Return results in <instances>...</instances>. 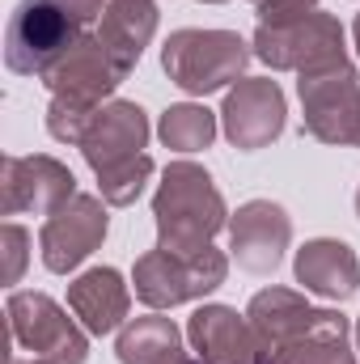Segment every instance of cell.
Here are the masks:
<instances>
[{"mask_svg":"<svg viewBox=\"0 0 360 364\" xmlns=\"http://www.w3.org/2000/svg\"><path fill=\"white\" fill-rule=\"evenodd\" d=\"M157 246L170 255H199L229 225V208L212 174L195 161H170L153 195Z\"/></svg>","mask_w":360,"mask_h":364,"instance_id":"1","label":"cell"},{"mask_svg":"<svg viewBox=\"0 0 360 364\" xmlns=\"http://www.w3.org/2000/svg\"><path fill=\"white\" fill-rule=\"evenodd\" d=\"M255 47L238 30H174L162 47L166 77L191 97H208L242 81Z\"/></svg>","mask_w":360,"mask_h":364,"instance_id":"2","label":"cell"},{"mask_svg":"<svg viewBox=\"0 0 360 364\" xmlns=\"http://www.w3.org/2000/svg\"><path fill=\"white\" fill-rule=\"evenodd\" d=\"M9 314V356L43 364H85L90 360V331L68 318L64 305H55L47 292L13 288L4 301Z\"/></svg>","mask_w":360,"mask_h":364,"instance_id":"3","label":"cell"},{"mask_svg":"<svg viewBox=\"0 0 360 364\" xmlns=\"http://www.w3.org/2000/svg\"><path fill=\"white\" fill-rule=\"evenodd\" d=\"M81 43V21L60 0H17L4 26V68L17 77H47Z\"/></svg>","mask_w":360,"mask_h":364,"instance_id":"4","label":"cell"},{"mask_svg":"<svg viewBox=\"0 0 360 364\" xmlns=\"http://www.w3.org/2000/svg\"><path fill=\"white\" fill-rule=\"evenodd\" d=\"M229 275V259L208 246L199 255H170V250H144L132 267V288L149 309H174L203 301L208 292H216Z\"/></svg>","mask_w":360,"mask_h":364,"instance_id":"5","label":"cell"},{"mask_svg":"<svg viewBox=\"0 0 360 364\" xmlns=\"http://www.w3.org/2000/svg\"><path fill=\"white\" fill-rule=\"evenodd\" d=\"M297 93L305 110V132L322 144H352L360 136V73L356 64L331 60L297 73Z\"/></svg>","mask_w":360,"mask_h":364,"instance_id":"6","label":"cell"},{"mask_svg":"<svg viewBox=\"0 0 360 364\" xmlns=\"http://www.w3.org/2000/svg\"><path fill=\"white\" fill-rule=\"evenodd\" d=\"M255 60H263L271 73H305L314 64H331L348 55V38L335 13L318 9L314 17L297 21V26H259L255 30Z\"/></svg>","mask_w":360,"mask_h":364,"instance_id":"7","label":"cell"},{"mask_svg":"<svg viewBox=\"0 0 360 364\" xmlns=\"http://www.w3.org/2000/svg\"><path fill=\"white\" fill-rule=\"evenodd\" d=\"M77 195H81L77 174L47 153H30V157L9 153L0 166V212L4 216H51L64 203H73Z\"/></svg>","mask_w":360,"mask_h":364,"instance_id":"8","label":"cell"},{"mask_svg":"<svg viewBox=\"0 0 360 364\" xmlns=\"http://www.w3.org/2000/svg\"><path fill=\"white\" fill-rule=\"evenodd\" d=\"M284 90L271 77H242L238 85L225 90V106H221V127L225 140L242 153H259L271 140L284 136Z\"/></svg>","mask_w":360,"mask_h":364,"instance_id":"9","label":"cell"},{"mask_svg":"<svg viewBox=\"0 0 360 364\" xmlns=\"http://www.w3.org/2000/svg\"><path fill=\"white\" fill-rule=\"evenodd\" d=\"M106 225H110V216H106V199L102 195H77L73 203L51 212L43 220V233H38L43 267L55 275L77 272L106 242Z\"/></svg>","mask_w":360,"mask_h":364,"instance_id":"10","label":"cell"},{"mask_svg":"<svg viewBox=\"0 0 360 364\" xmlns=\"http://www.w3.org/2000/svg\"><path fill=\"white\" fill-rule=\"evenodd\" d=\"M132 73L106 51V43L97 34H81V43L43 77L51 97H64L73 106H85V110H97L106 106V97L119 90Z\"/></svg>","mask_w":360,"mask_h":364,"instance_id":"11","label":"cell"},{"mask_svg":"<svg viewBox=\"0 0 360 364\" xmlns=\"http://www.w3.org/2000/svg\"><path fill=\"white\" fill-rule=\"evenodd\" d=\"M292 242V220L271 199H246L229 216V255L250 275H268L284 263V250Z\"/></svg>","mask_w":360,"mask_h":364,"instance_id":"12","label":"cell"},{"mask_svg":"<svg viewBox=\"0 0 360 364\" xmlns=\"http://www.w3.org/2000/svg\"><path fill=\"white\" fill-rule=\"evenodd\" d=\"M186 339L199 364H263L246 314L233 305H199L186 322Z\"/></svg>","mask_w":360,"mask_h":364,"instance_id":"13","label":"cell"},{"mask_svg":"<svg viewBox=\"0 0 360 364\" xmlns=\"http://www.w3.org/2000/svg\"><path fill=\"white\" fill-rule=\"evenodd\" d=\"M149 144V114L136 102H106L97 114L90 119L85 136H81V157L90 161L93 174L140 157Z\"/></svg>","mask_w":360,"mask_h":364,"instance_id":"14","label":"cell"},{"mask_svg":"<svg viewBox=\"0 0 360 364\" xmlns=\"http://www.w3.org/2000/svg\"><path fill=\"white\" fill-rule=\"evenodd\" d=\"M292 275L305 292H314L322 301H348L360 288V259L339 237H314L297 250Z\"/></svg>","mask_w":360,"mask_h":364,"instance_id":"15","label":"cell"},{"mask_svg":"<svg viewBox=\"0 0 360 364\" xmlns=\"http://www.w3.org/2000/svg\"><path fill=\"white\" fill-rule=\"evenodd\" d=\"M68 309L81 318L90 335H110L127 322L132 292L115 267H90L68 284Z\"/></svg>","mask_w":360,"mask_h":364,"instance_id":"16","label":"cell"},{"mask_svg":"<svg viewBox=\"0 0 360 364\" xmlns=\"http://www.w3.org/2000/svg\"><path fill=\"white\" fill-rule=\"evenodd\" d=\"M314 314L318 309L301 292H292V288H263V292H255L250 305H246V322H250V331L259 339L263 360L271 352H280L284 343H292L314 322Z\"/></svg>","mask_w":360,"mask_h":364,"instance_id":"17","label":"cell"},{"mask_svg":"<svg viewBox=\"0 0 360 364\" xmlns=\"http://www.w3.org/2000/svg\"><path fill=\"white\" fill-rule=\"evenodd\" d=\"M348 339H352V322L339 309H318L314 322L292 343L271 352L263 364H356V352L348 348Z\"/></svg>","mask_w":360,"mask_h":364,"instance_id":"18","label":"cell"},{"mask_svg":"<svg viewBox=\"0 0 360 364\" xmlns=\"http://www.w3.org/2000/svg\"><path fill=\"white\" fill-rule=\"evenodd\" d=\"M157 34V4L153 0H106L97 38L106 43V51L132 73L144 55V47Z\"/></svg>","mask_w":360,"mask_h":364,"instance_id":"19","label":"cell"},{"mask_svg":"<svg viewBox=\"0 0 360 364\" xmlns=\"http://www.w3.org/2000/svg\"><path fill=\"white\" fill-rule=\"evenodd\" d=\"M115 352H119V364H199L182 348V331L162 314L127 318L119 326Z\"/></svg>","mask_w":360,"mask_h":364,"instance_id":"20","label":"cell"},{"mask_svg":"<svg viewBox=\"0 0 360 364\" xmlns=\"http://www.w3.org/2000/svg\"><path fill=\"white\" fill-rule=\"evenodd\" d=\"M157 136L174 153H199V149H208L216 140V114L208 106H199V102H179V106H170L162 114Z\"/></svg>","mask_w":360,"mask_h":364,"instance_id":"21","label":"cell"},{"mask_svg":"<svg viewBox=\"0 0 360 364\" xmlns=\"http://www.w3.org/2000/svg\"><path fill=\"white\" fill-rule=\"evenodd\" d=\"M153 170H157V166H153L149 153H140V157H132V161H119V166H110V170L97 174V195H102L110 208H132V203L144 195Z\"/></svg>","mask_w":360,"mask_h":364,"instance_id":"22","label":"cell"},{"mask_svg":"<svg viewBox=\"0 0 360 364\" xmlns=\"http://www.w3.org/2000/svg\"><path fill=\"white\" fill-rule=\"evenodd\" d=\"M97 110H102V106H97ZM97 110L73 106V102H64V97H51V102H47V132H51L60 144H81V136H85V127H90V119Z\"/></svg>","mask_w":360,"mask_h":364,"instance_id":"23","label":"cell"},{"mask_svg":"<svg viewBox=\"0 0 360 364\" xmlns=\"http://www.w3.org/2000/svg\"><path fill=\"white\" fill-rule=\"evenodd\" d=\"M0 255H4L0 279L4 284H17L21 272H26V259H30V233L17 220H4V229H0Z\"/></svg>","mask_w":360,"mask_h":364,"instance_id":"24","label":"cell"},{"mask_svg":"<svg viewBox=\"0 0 360 364\" xmlns=\"http://www.w3.org/2000/svg\"><path fill=\"white\" fill-rule=\"evenodd\" d=\"M255 9H259V26L280 30V26H297L305 17H314L322 9V0H259Z\"/></svg>","mask_w":360,"mask_h":364,"instance_id":"25","label":"cell"},{"mask_svg":"<svg viewBox=\"0 0 360 364\" xmlns=\"http://www.w3.org/2000/svg\"><path fill=\"white\" fill-rule=\"evenodd\" d=\"M60 4H64L81 26H90L93 17H102V13H106V0H60Z\"/></svg>","mask_w":360,"mask_h":364,"instance_id":"26","label":"cell"},{"mask_svg":"<svg viewBox=\"0 0 360 364\" xmlns=\"http://www.w3.org/2000/svg\"><path fill=\"white\" fill-rule=\"evenodd\" d=\"M352 47H356V55H360V13L352 17Z\"/></svg>","mask_w":360,"mask_h":364,"instance_id":"27","label":"cell"},{"mask_svg":"<svg viewBox=\"0 0 360 364\" xmlns=\"http://www.w3.org/2000/svg\"><path fill=\"white\" fill-rule=\"evenodd\" d=\"M9 364H43V360H26V356H9Z\"/></svg>","mask_w":360,"mask_h":364,"instance_id":"28","label":"cell"},{"mask_svg":"<svg viewBox=\"0 0 360 364\" xmlns=\"http://www.w3.org/2000/svg\"><path fill=\"white\" fill-rule=\"evenodd\" d=\"M352 335H356V348H360V318H356V326H352Z\"/></svg>","mask_w":360,"mask_h":364,"instance_id":"29","label":"cell"},{"mask_svg":"<svg viewBox=\"0 0 360 364\" xmlns=\"http://www.w3.org/2000/svg\"><path fill=\"white\" fill-rule=\"evenodd\" d=\"M199 4H225V0H199Z\"/></svg>","mask_w":360,"mask_h":364,"instance_id":"30","label":"cell"},{"mask_svg":"<svg viewBox=\"0 0 360 364\" xmlns=\"http://www.w3.org/2000/svg\"><path fill=\"white\" fill-rule=\"evenodd\" d=\"M356 216H360V186H356Z\"/></svg>","mask_w":360,"mask_h":364,"instance_id":"31","label":"cell"},{"mask_svg":"<svg viewBox=\"0 0 360 364\" xmlns=\"http://www.w3.org/2000/svg\"><path fill=\"white\" fill-rule=\"evenodd\" d=\"M356 149H360V136H356Z\"/></svg>","mask_w":360,"mask_h":364,"instance_id":"32","label":"cell"},{"mask_svg":"<svg viewBox=\"0 0 360 364\" xmlns=\"http://www.w3.org/2000/svg\"><path fill=\"white\" fill-rule=\"evenodd\" d=\"M255 4H259V0H255Z\"/></svg>","mask_w":360,"mask_h":364,"instance_id":"33","label":"cell"}]
</instances>
